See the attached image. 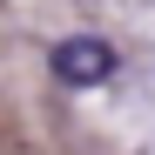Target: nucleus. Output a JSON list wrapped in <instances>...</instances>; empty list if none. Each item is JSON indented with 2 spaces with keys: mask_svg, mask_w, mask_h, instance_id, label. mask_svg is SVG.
<instances>
[{
  "mask_svg": "<svg viewBox=\"0 0 155 155\" xmlns=\"http://www.w3.org/2000/svg\"><path fill=\"white\" fill-rule=\"evenodd\" d=\"M47 74H54L61 88L88 94V88H108L115 74H121V54H115L101 34H68V41L47 47Z\"/></svg>",
  "mask_w": 155,
  "mask_h": 155,
  "instance_id": "f257e3e1",
  "label": "nucleus"
}]
</instances>
